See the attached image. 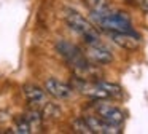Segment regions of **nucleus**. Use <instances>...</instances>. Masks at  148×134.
<instances>
[{"mask_svg": "<svg viewBox=\"0 0 148 134\" xmlns=\"http://www.w3.org/2000/svg\"><path fill=\"white\" fill-rule=\"evenodd\" d=\"M100 86L105 89V93L108 94V99H121L124 96L123 93V88L119 85H115V83H108V82H99Z\"/></svg>", "mask_w": 148, "mask_h": 134, "instance_id": "10", "label": "nucleus"}, {"mask_svg": "<svg viewBox=\"0 0 148 134\" xmlns=\"http://www.w3.org/2000/svg\"><path fill=\"white\" fill-rule=\"evenodd\" d=\"M110 38L113 43H116L119 48L127 51H135L140 46V35L135 34V30L131 32H110Z\"/></svg>", "mask_w": 148, "mask_h": 134, "instance_id": "7", "label": "nucleus"}, {"mask_svg": "<svg viewBox=\"0 0 148 134\" xmlns=\"http://www.w3.org/2000/svg\"><path fill=\"white\" fill-rule=\"evenodd\" d=\"M72 128H73V131H75V133H78V134H92V131L89 129V126H88V123L84 121L83 117L73 120Z\"/></svg>", "mask_w": 148, "mask_h": 134, "instance_id": "13", "label": "nucleus"}, {"mask_svg": "<svg viewBox=\"0 0 148 134\" xmlns=\"http://www.w3.org/2000/svg\"><path fill=\"white\" fill-rule=\"evenodd\" d=\"M88 48V59L92 61L94 64H110L113 61V54L102 41H92V43H88L86 45Z\"/></svg>", "mask_w": 148, "mask_h": 134, "instance_id": "5", "label": "nucleus"}, {"mask_svg": "<svg viewBox=\"0 0 148 134\" xmlns=\"http://www.w3.org/2000/svg\"><path fill=\"white\" fill-rule=\"evenodd\" d=\"M24 96H26L27 102L30 105H35V107H43L48 102L46 91L37 85H24Z\"/></svg>", "mask_w": 148, "mask_h": 134, "instance_id": "9", "label": "nucleus"}, {"mask_svg": "<svg viewBox=\"0 0 148 134\" xmlns=\"http://www.w3.org/2000/svg\"><path fill=\"white\" fill-rule=\"evenodd\" d=\"M45 91L54 99L65 101V99H70L73 96L75 89L72 88V85H67V83L61 82L58 78H48L45 82Z\"/></svg>", "mask_w": 148, "mask_h": 134, "instance_id": "6", "label": "nucleus"}, {"mask_svg": "<svg viewBox=\"0 0 148 134\" xmlns=\"http://www.w3.org/2000/svg\"><path fill=\"white\" fill-rule=\"evenodd\" d=\"M32 131L29 121L26 120L24 117H18L14 120V133H21V134H29Z\"/></svg>", "mask_w": 148, "mask_h": 134, "instance_id": "12", "label": "nucleus"}, {"mask_svg": "<svg viewBox=\"0 0 148 134\" xmlns=\"http://www.w3.org/2000/svg\"><path fill=\"white\" fill-rule=\"evenodd\" d=\"M83 118H84V121L88 123V126H89V129L92 131V133H97V134H119L121 133L119 126H115V124L102 120L100 117L86 115V117H83Z\"/></svg>", "mask_w": 148, "mask_h": 134, "instance_id": "8", "label": "nucleus"}, {"mask_svg": "<svg viewBox=\"0 0 148 134\" xmlns=\"http://www.w3.org/2000/svg\"><path fill=\"white\" fill-rule=\"evenodd\" d=\"M132 3H135L137 6H140L143 11H148V0H132Z\"/></svg>", "mask_w": 148, "mask_h": 134, "instance_id": "15", "label": "nucleus"}, {"mask_svg": "<svg viewBox=\"0 0 148 134\" xmlns=\"http://www.w3.org/2000/svg\"><path fill=\"white\" fill-rule=\"evenodd\" d=\"M65 24L70 30H73L78 37H81V40L84 41V45L92 43V41H99V32H97L96 26L91 21H88L83 15H80L75 10H67L64 15Z\"/></svg>", "mask_w": 148, "mask_h": 134, "instance_id": "3", "label": "nucleus"}, {"mask_svg": "<svg viewBox=\"0 0 148 134\" xmlns=\"http://www.w3.org/2000/svg\"><path fill=\"white\" fill-rule=\"evenodd\" d=\"M24 118L29 121L30 128H37V126H40L43 117H42V113H40L38 110H29L26 115H24Z\"/></svg>", "mask_w": 148, "mask_h": 134, "instance_id": "14", "label": "nucleus"}, {"mask_svg": "<svg viewBox=\"0 0 148 134\" xmlns=\"http://www.w3.org/2000/svg\"><path fill=\"white\" fill-rule=\"evenodd\" d=\"M91 21L96 27L105 30L107 34L110 32H131L134 30L132 27V19L126 11L115 10L108 6L107 10L97 13H91Z\"/></svg>", "mask_w": 148, "mask_h": 134, "instance_id": "1", "label": "nucleus"}, {"mask_svg": "<svg viewBox=\"0 0 148 134\" xmlns=\"http://www.w3.org/2000/svg\"><path fill=\"white\" fill-rule=\"evenodd\" d=\"M56 50H58V53L65 59V62L73 69V72L77 73L78 77L84 78V75L92 70V66H91L88 56H84V53L75 43L67 41V40L62 38V40L56 41Z\"/></svg>", "mask_w": 148, "mask_h": 134, "instance_id": "2", "label": "nucleus"}, {"mask_svg": "<svg viewBox=\"0 0 148 134\" xmlns=\"http://www.w3.org/2000/svg\"><path fill=\"white\" fill-rule=\"evenodd\" d=\"M83 3L91 13L102 11V10H107L110 6L108 0H83Z\"/></svg>", "mask_w": 148, "mask_h": 134, "instance_id": "11", "label": "nucleus"}, {"mask_svg": "<svg viewBox=\"0 0 148 134\" xmlns=\"http://www.w3.org/2000/svg\"><path fill=\"white\" fill-rule=\"evenodd\" d=\"M127 2H131V3H132V0H127Z\"/></svg>", "mask_w": 148, "mask_h": 134, "instance_id": "16", "label": "nucleus"}, {"mask_svg": "<svg viewBox=\"0 0 148 134\" xmlns=\"http://www.w3.org/2000/svg\"><path fill=\"white\" fill-rule=\"evenodd\" d=\"M94 110L99 115L102 120L108 121V123L115 124V126H119V124L124 121V112L119 107L110 104V102H105V99H96L94 102Z\"/></svg>", "mask_w": 148, "mask_h": 134, "instance_id": "4", "label": "nucleus"}]
</instances>
